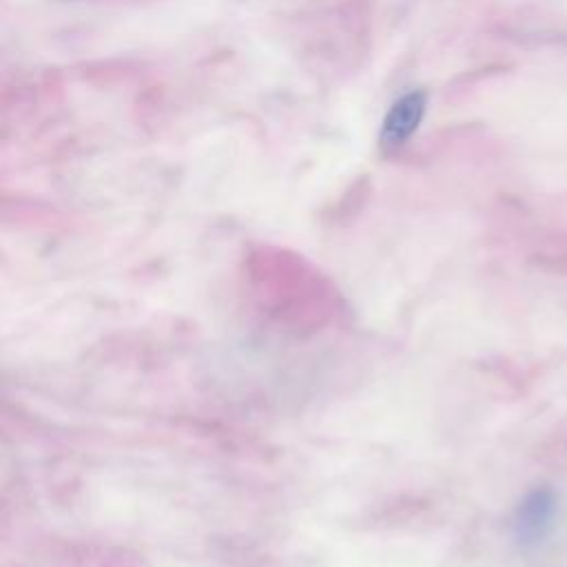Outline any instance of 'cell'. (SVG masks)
<instances>
[{
	"mask_svg": "<svg viewBox=\"0 0 567 567\" xmlns=\"http://www.w3.org/2000/svg\"><path fill=\"white\" fill-rule=\"evenodd\" d=\"M556 512H558V501L549 487H536L527 492L512 514V520H509L512 538L523 549L540 545L554 527Z\"/></svg>",
	"mask_w": 567,
	"mask_h": 567,
	"instance_id": "obj_1",
	"label": "cell"
},
{
	"mask_svg": "<svg viewBox=\"0 0 567 567\" xmlns=\"http://www.w3.org/2000/svg\"><path fill=\"white\" fill-rule=\"evenodd\" d=\"M425 109H427L425 91L414 89V91L401 95L383 117L381 135H379L381 144L385 148H396V146L405 144L412 137V133L419 128V124L425 115Z\"/></svg>",
	"mask_w": 567,
	"mask_h": 567,
	"instance_id": "obj_2",
	"label": "cell"
}]
</instances>
